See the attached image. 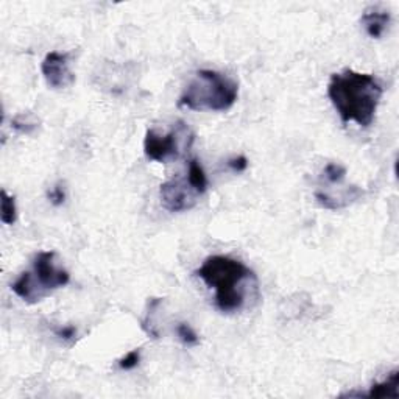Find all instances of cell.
Masks as SVG:
<instances>
[{"mask_svg": "<svg viewBox=\"0 0 399 399\" xmlns=\"http://www.w3.org/2000/svg\"><path fill=\"white\" fill-rule=\"evenodd\" d=\"M41 72L52 89H66L75 83V75L69 69V53L50 52L41 63Z\"/></svg>", "mask_w": 399, "mask_h": 399, "instance_id": "7", "label": "cell"}, {"mask_svg": "<svg viewBox=\"0 0 399 399\" xmlns=\"http://www.w3.org/2000/svg\"><path fill=\"white\" fill-rule=\"evenodd\" d=\"M55 252H41L33 259V267L24 271L11 284V290L28 304L43 301L55 290L69 284L71 274L56 261Z\"/></svg>", "mask_w": 399, "mask_h": 399, "instance_id": "4", "label": "cell"}, {"mask_svg": "<svg viewBox=\"0 0 399 399\" xmlns=\"http://www.w3.org/2000/svg\"><path fill=\"white\" fill-rule=\"evenodd\" d=\"M361 22L370 38L379 39L387 31L390 22H392V16L387 11H365Z\"/></svg>", "mask_w": 399, "mask_h": 399, "instance_id": "8", "label": "cell"}, {"mask_svg": "<svg viewBox=\"0 0 399 399\" xmlns=\"http://www.w3.org/2000/svg\"><path fill=\"white\" fill-rule=\"evenodd\" d=\"M66 197H68V194H66V187L63 182H56V185L47 192L48 202L53 206H61L66 202Z\"/></svg>", "mask_w": 399, "mask_h": 399, "instance_id": "15", "label": "cell"}, {"mask_svg": "<svg viewBox=\"0 0 399 399\" xmlns=\"http://www.w3.org/2000/svg\"><path fill=\"white\" fill-rule=\"evenodd\" d=\"M399 371L393 370L388 376L370 387L367 393H359V398H398L399 396Z\"/></svg>", "mask_w": 399, "mask_h": 399, "instance_id": "9", "label": "cell"}, {"mask_svg": "<svg viewBox=\"0 0 399 399\" xmlns=\"http://www.w3.org/2000/svg\"><path fill=\"white\" fill-rule=\"evenodd\" d=\"M140 362V351L139 349H133L127 356H123L122 359L118 362L119 368L123 371H130V370H135Z\"/></svg>", "mask_w": 399, "mask_h": 399, "instance_id": "14", "label": "cell"}, {"mask_svg": "<svg viewBox=\"0 0 399 399\" xmlns=\"http://www.w3.org/2000/svg\"><path fill=\"white\" fill-rule=\"evenodd\" d=\"M237 97L239 85L234 78L217 71L202 69L182 90L178 106L200 113H224L234 106Z\"/></svg>", "mask_w": 399, "mask_h": 399, "instance_id": "3", "label": "cell"}, {"mask_svg": "<svg viewBox=\"0 0 399 399\" xmlns=\"http://www.w3.org/2000/svg\"><path fill=\"white\" fill-rule=\"evenodd\" d=\"M345 177H346V169L343 165L336 162H329L321 173V178L326 180L329 185H338V182H342L345 180Z\"/></svg>", "mask_w": 399, "mask_h": 399, "instance_id": "12", "label": "cell"}, {"mask_svg": "<svg viewBox=\"0 0 399 399\" xmlns=\"http://www.w3.org/2000/svg\"><path fill=\"white\" fill-rule=\"evenodd\" d=\"M202 195L203 192L194 185L187 173L185 177L165 181L160 186L161 204L169 212L190 211Z\"/></svg>", "mask_w": 399, "mask_h": 399, "instance_id": "6", "label": "cell"}, {"mask_svg": "<svg viewBox=\"0 0 399 399\" xmlns=\"http://www.w3.org/2000/svg\"><path fill=\"white\" fill-rule=\"evenodd\" d=\"M11 127L21 135H31L39 127V120L31 113H24L11 120Z\"/></svg>", "mask_w": 399, "mask_h": 399, "instance_id": "11", "label": "cell"}, {"mask_svg": "<svg viewBox=\"0 0 399 399\" xmlns=\"http://www.w3.org/2000/svg\"><path fill=\"white\" fill-rule=\"evenodd\" d=\"M384 88L370 73L345 69L332 73L328 85V97L342 122H356L368 128L374 122Z\"/></svg>", "mask_w": 399, "mask_h": 399, "instance_id": "2", "label": "cell"}, {"mask_svg": "<svg viewBox=\"0 0 399 399\" xmlns=\"http://www.w3.org/2000/svg\"><path fill=\"white\" fill-rule=\"evenodd\" d=\"M56 336L63 338V340H72L75 338V336H77V328L75 326H63L60 329H56Z\"/></svg>", "mask_w": 399, "mask_h": 399, "instance_id": "17", "label": "cell"}, {"mask_svg": "<svg viewBox=\"0 0 399 399\" xmlns=\"http://www.w3.org/2000/svg\"><path fill=\"white\" fill-rule=\"evenodd\" d=\"M228 167L231 170H234L237 173L240 172H245L248 169V160L245 156H237V157H232V160L228 161Z\"/></svg>", "mask_w": 399, "mask_h": 399, "instance_id": "16", "label": "cell"}, {"mask_svg": "<svg viewBox=\"0 0 399 399\" xmlns=\"http://www.w3.org/2000/svg\"><path fill=\"white\" fill-rule=\"evenodd\" d=\"M177 336L180 338V342L185 346H197L200 343L198 334L192 328L189 326L187 323H178Z\"/></svg>", "mask_w": 399, "mask_h": 399, "instance_id": "13", "label": "cell"}, {"mask_svg": "<svg viewBox=\"0 0 399 399\" xmlns=\"http://www.w3.org/2000/svg\"><path fill=\"white\" fill-rule=\"evenodd\" d=\"M0 203H2V212H0V220L4 224H14L18 220V207H16V198L8 195L5 189L0 192Z\"/></svg>", "mask_w": 399, "mask_h": 399, "instance_id": "10", "label": "cell"}, {"mask_svg": "<svg viewBox=\"0 0 399 399\" xmlns=\"http://www.w3.org/2000/svg\"><path fill=\"white\" fill-rule=\"evenodd\" d=\"M195 276L215 290V304L223 314L244 311L259 299V281L242 261L229 256H209L195 270Z\"/></svg>", "mask_w": 399, "mask_h": 399, "instance_id": "1", "label": "cell"}, {"mask_svg": "<svg viewBox=\"0 0 399 399\" xmlns=\"http://www.w3.org/2000/svg\"><path fill=\"white\" fill-rule=\"evenodd\" d=\"M194 133L181 120L177 122V125L165 135L150 128L145 133L144 153L147 160L165 164L177 160L182 152H189V148L194 144Z\"/></svg>", "mask_w": 399, "mask_h": 399, "instance_id": "5", "label": "cell"}]
</instances>
